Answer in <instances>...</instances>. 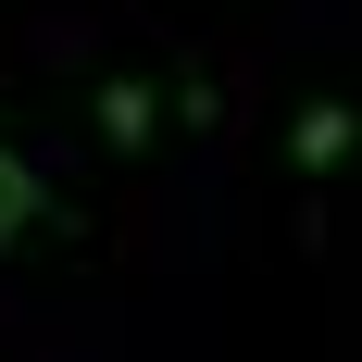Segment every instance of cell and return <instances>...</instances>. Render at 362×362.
<instances>
[{
    "label": "cell",
    "mask_w": 362,
    "mask_h": 362,
    "mask_svg": "<svg viewBox=\"0 0 362 362\" xmlns=\"http://www.w3.org/2000/svg\"><path fill=\"white\" fill-rule=\"evenodd\" d=\"M350 150H362V100H350V88H313V100L288 112V175L300 187H337Z\"/></svg>",
    "instance_id": "6da1fadb"
},
{
    "label": "cell",
    "mask_w": 362,
    "mask_h": 362,
    "mask_svg": "<svg viewBox=\"0 0 362 362\" xmlns=\"http://www.w3.org/2000/svg\"><path fill=\"white\" fill-rule=\"evenodd\" d=\"M88 112H100V150H112V163H138V150L163 138V100H150V75H100V88H88Z\"/></svg>",
    "instance_id": "7a4b0ae2"
},
{
    "label": "cell",
    "mask_w": 362,
    "mask_h": 362,
    "mask_svg": "<svg viewBox=\"0 0 362 362\" xmlns=\"http://www.w3.org/2000/svg\"><path fill=\"white\" fill-rule=\"evenodd\" d=\"M63 200H50V187H37V163L25 150H0V250H13V238H63Z\"/></svg>",
    "instance_id": "3957f363"
}]
</instances>
